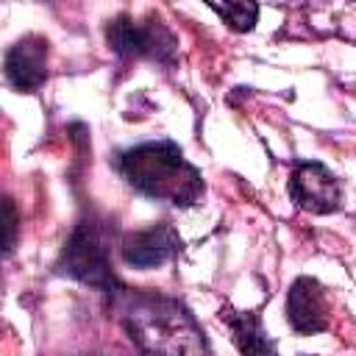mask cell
<instances>
[{
  "label": "cell",
  "instance_id": "cell-1",
  "mask_svg": "<svg viewBox=\"0 0 356 356\" xmlns=\"http://www.w3.org/2000/svg\"><path fill=\"white\" fill-rule=\"evenodd\" d=\"M122 325L147 356H209L203 328L172 298L125 292Z\"/></svg>",
  "mask_w": 356,
  "mask_h": 356
},
{
  "label": "cell",
  "instance_id": "cell-2",
  "mask_svg": "<svg viewBox=\"0 0 356 356\" xmlns=\"http://www.w3.org/2000/svg\"><path fill=\"white\" fill-rule=\"evenodd\" d=\"M122 178L145 197L172 206H195L203 197V175L186 161L184 150L170 142H145L120 156Z\"/></svg>",
  "mask_w": 356,
  "mask_h": 356
},
{
  "label": "cell",
  "instance_id": "cell-3",
  "mask_svg": "<svg viewBox=\"0 0 356 356\" xmlns=\"http://www.w3.org/2000/svg\"><path fill=\"white\" fill-rule=\"evenodd\" d=\"M56 267L61 275H70L81 284L95 286V289H103V292H120L122 289L114 270H111L108 248H106L100 231L95 228V222H89V220H83L72 228Z\"/></svg>",
  "mask_w": 356,
  "mask_h": 356
},
{
  "label": "cell",
  "instance_id": "cell-4",
  "mask_svg": "<svg viewBox=\"0 0 356 356\" xmlns=\"http://www.w3.org/2000/svg\"><path fill=\"white\" fill-rule=\"evenodd\" d=\"M106 42L122 58L150 56V58H159V61H170L172 53H175V39H172V33L164 25H159V22H139V19L125 17V14L117 17L108 25Z\"/></svg>",
  "mask_w": 356,
  "mask_h": 356
},
{
  "label": "cell",
  "instance_id": "cell-5",
  "mask_svg": "<svg viewBox=\"0 0 356 356\" xmlns=\"http://www.w3.org/2000/svg\"><path fill=\"white\" fill-rule=\"evenodd\" d=\"M292 200L312 214H331L342 206V186L337 175L320 161H300L289 175Z\"/></svg>",
  "mask_w": 356,
  "mask_h": 356
},
{
  "label": "cell",
  "instance_id": "cell-6",
  "mask_svg": "<svg viewBox=\"0 0 356 356\" xmlns=\"http://www.w3.org/2000/svg\"><path fill=\"white\" fill-rule=\"evenodd\" d=\"M181 250V236L170 222H159L142 231H134L122 239V261L136 270H153L170 261Z\"/></svg>",
  "mask_w": 356,
  "mask_h": 356
},
{
  "label": "cell",
  "instance_id": "cell-7",
  "mask_svg": "<svg viewBox=\"0 0 356 356\" xmlns=\"http://www.w3.org/2000/svg\"><path fill=\"white\" fill-rule=\"evenodd\" d=\"M47 39L42 36H22L14 42L3 58L6 78L19 92H36L47 78Z\"/></svg>",
  "mask_w": 356,
  "mask_h": 356
},
{
  "label": "cell",
  "instance_id": "cell-8",
  "mask_svg": "<svg viewBox=\"0 0 356 356\" xmlns=\"http://www.w3.org/2000/svg\"><path fill=\"white\" fill-rule=\"evenodd\" d=\"M286 320L298 334H317L328 328V306H325V292L323 286L300 275L286 295Z\"/></svg>",
  "mask_w": 356,
  "mask_h": 356
},
{
  "label": "cell",
  "instance_id": "cell-9",
  "mask_svg": "<svg viewBox=\"0 0 356 356\" xmlns=\"http://www.w3.org/2000/svg\"><path fill=\"white\" fill-rule=\"evenodd\" d=\"M228 328H231V337H234V345L242 356H278L275 353V345L273 339L267 337L264 325H261V317L253 314V312H239V309H228L225 314Z\"/></svg>",
  "mask_w": 356,
  "mask_h": 356
},
{
  "label": "cell",
  "instance_id": "cell-10",
  "mask_svg": "<svg viewBox=\"0 0 356 356\" xmlns=\"http://www.w3.org/2000/svg\"><path fill=\"white\" fill-rule=\"evenodd\" d=\"M209 8L222 17V22L234 31H250L259 19V6L256 3H209Z\"/></svg>",
  "mask_w": 356,
  "mask_h": 356
},
{
  "label": "cell",
  "instance_id": "cell-11",
  "mask_svg": "<svg viewBox=\"0 0 356 356\" xmlns=\"http://www.w3.org/2000/svg\"><path fill=\"white\" fill-rule=\"evenodd\" d=\"M17 239H19L17 206L6 192H0V259H6L17 248Z\"/></svg>",
  "mask_w": 356,
  "mask_h": 356
}]
</instances>
